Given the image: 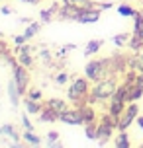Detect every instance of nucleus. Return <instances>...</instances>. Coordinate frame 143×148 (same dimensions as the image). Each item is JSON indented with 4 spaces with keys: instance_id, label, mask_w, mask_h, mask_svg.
Listing matches in <instances>:
<instances>
[{
    "instance_id": "15",
    "label": "nucleus",
    "mask_w": 143,
    "mask_h": 148,
    "mask_svg": "<svg viewBox=\"0 0 143 148\" xmlns=\"http://www.w3.org/2000/svg\"><path fill=\"white\" fill-rule=\"evenodd\" d=\"M129 49H131V51H135V53H141V49H143V39L139 35H135V33H133V35L129 37Z\"/></svg>"
},
{
    "instance_id": "13",
    "label": "nucleus",
    "mask_w": 143,
    "mask_h": 148,
    "mask_svg": "<svg viewBox=\"0 0 143 148\" xmlns=\"http://www.w3.org/2000/svg\"><path fill=\"white\" fill-rule=\"evenodd\" d=\"M78 109H81V113H83L84 125H88V123H94V119H96V113H94V109H92V107H88V105H81Z\"/></svg>"
},
{
    "instance_id": "32",
    "label": "nucleus",
    "mask_w": 143,
    "mask_h": 148,
    "mask_svg": "<svg viewBox=\"0 0 143 148\" xmlns=\"http://www.w3.org/2000/svg\"><path fill=\"white\" fill-rule=\"evenodd\" d=\"M41 59L45 60V62H49V60H51V53L49 51H41Z\"/></svg>"
},
{
    "instance_id": "3",
    "label": "nucleus",
    "mask_w": 143,
    "mask_h": 148,
    "mask_svg": "<svg viewBox=\"0 0 143 148\" xmlns=\"http://www.w3.org/2000/svg\"><path fill=\"white\" fill-rule=\"evenodd\" d=\"M8 64L12 66V76H14L16 84H18V88L22 94H28V84H30V74H28V66H24L18 62V59H10L8 57Z\"/></svg>"
},
{
    "instance_id": "23",
    "label": "nucleus",
    "mask_w": 143,
    "mask_h": 148,
    "mask_svg": "<svg viewBox=\"0 0 143 148\" xmlns=\"http://www.w3.org/2000/svg\"><path fill=\"white\" fill-rule=\"evenodd\" d=\"M39 31V23L37 22H31L30 25H28V27H26V31H24V35L28 37V39H31V37L35 35V33H37Z\"/></svg>"
},
{
    "instance_id": "28",
    "label": "nucleus",
    "mask_w": 143,
    "mask_h": 148,
    "mask_svg": "<svg viewBox=\"0 0 143 148\" xmlns=\"http://www.w3.org/2000/svg\"><path fill=\"white\" fill-rule=\"evenodd\" d=\"M22 125L28 129V131H33V125L30 123V119H28V115H22Z\"/></svg>"
},
{
    "instance_id": "7",
    "label": "nucleus",
    "mask_w": 143,
    "mask_h": 148,
    "mask_svg": "<svg viewBox=\"0 0 143 148\" xmlns=\"http://www.w3.org/2000/svg\"><path fill=\"white\" fill-rule=\"evenodd\" d=\"M100 14H102L100 8H94V10H83L76 22L78 23H94V22L100 20Z\"/></svg>"
},
{
    "instance_id": "11",
    "label": "nucleus",
    "mask_w": 143,
    "mask_h": 148,
    "mask_svg": "<svg viewBox=\"0 0 143 148\" xmlns=\"http://www.w3.org/2000/svg\"><path fill=\"white\" fill-rule=\"evenodd\" d=\"M143 96V86L141 84H131L129 86V94H128V103L129 101H137Z\"/></svg>"
},
{
    "instance_id": "26",
    "label": "nucleus",
    "mask_w": 143,
    "mask_h": 148,
    "mask_svg": "<svg viewBox=\"0 0 143 148\" xmlns=\"http://www.w3.org/2000/svg\"><path fill=\"white\" fill-rule=\"evenodd\" d=\"M69 80V74L67 72H59V74H55V84H65V82Z\"/></svg>"
},
{
    "instance_id": "35",
    "label": "nucleus",
    "mask_w": 143,
    "mask_h": 148,
    "mask_svg": "<svg viewBox=\"0 0 143 148\" xmlns=\"http://www.w3.org/2000/svg\"><path fill=\"white\" fill-rule=\"evenodd\" d=\"M22 2H26V4H39V0H22Z\"/></svg>"
},
{
    "instance_id": "16",
    "label": "nucleus",
    "mask_w": 143,
    "mask_h": 148,
    "mask_svg": "<svg viewBox=\"0 0 143 148\" xmlns=\"http://www.w3.org/2000/svg\"><path fill=\"white\" fill-rule=\"evenodd\" d=\"M24 140L31 144V146H41V138H39L37 134H33V131H28L26 129V133H24Z\"/></svg>"
},
{
    "instance_id": "30",
    "label": "nucleus",
    "mask_w": 143,
    "mask_h": 148,
    "mask_svg": "<svg viewBox=\"0 0 143 148\" xmlns=\"http://www.w3.org/2000/svg\"><path fill=\"white\" fill-rule=\"evenodd\" d=\"M26 41H28V37H26V35H16L14 37V43L16 45H24Z\"/></svg>"
},
{
    "instance_id": "17",
    "label": "nucleus",
    "mask_w": 143,
    "mask_h": 148,
    "mask_svg": "<svg viewBox=\"0 0 143 148\" xmlns=\"http://www.w3.org/2000/svg\"><path fill=\"white\" fill-rule=\"evenodd\" d=\"M26 109H28V113L33 115V113H41V111H43V105H39L35 99H30V97H28V99H26Z\"/></svg>"
},
{
    "instance_id": "14",
    "label": "nucleus",
    "mask_w": 143,
    "mask_h": 148,
    "mask_svg": "<svg viewBox=\"0 0 143 148\" xmlns=\"http://www.w3.org/2000/svg\"><path fill=\"white\" fill-rule=\"evenodd\" d=\"M47 105H49L53 111H57L59 115H61L65 109H67V103H65L63 99H59V97H51V99H47Z\"/></svg>"
},
{
    "instance_id": "33",
    "label": "nucleus",
    "mask_w": 143,
    "mask_h": 148,
    "mask_svg": "<svg viewBox=\"0 0 143 148\" xmlns=\"http://www.w3.org/2000/svg\"><path fill=\"white\" fill-rule=\"evenodd\" d=\"M0 14H2V16H10V14H12V10H10L8 6H4L2 10H0Z\"/></svg>"
},
{
    "instance_id": "4",
    "label": "nucleus",
    "mask_w": 143,
    "mask_h": 148,
    "mask_svg": "<svg viewBox=\"0 0 143 148\" xmlns=\"http://www.w3.org/2000/svg\"><path fill=\"white\" fill-rule=\"evenodd\" d=\"M88 96H90L88 78H76V80L71 84V88H69V97H71L73 101H78V103L83 105V101L88 99Z\"/></svg>"
},
{
    "instance_id": "9",
    "label": "nucleus",
    "mask_w": 143,
    "mask_h": 148,
    "mask_svg": "<svg viewBox=\"0 0 143 148\" xmlns=\"http://www.w3.org/2000/svg\"><path fill=\"white\" fill-rule=\"evenodd\" d=\"M61 2L67 4V6H75L78 10H94V8H98L94 0H61Z\"/></svg>"
},
{
    "instance_id": "19",
    "label": "nucleus",
    "mask_w": 143,
    "mask_h": 148,
    "mask_svg": "<svg viewBox=\"0 0 143 148\" xmlns=\"http://www.w3.org/2000/svg\"><path fill=\"white\" fill-rule=\"evenodd\" d=\"M118 148H128L129 146V136L126 131H120V134L116 136V142H114Z\"/></svg>"
},
{
    "instance_id": "29",
    "label": "nucleus",
    "mask_w": 143,
    "mask_h": 148,
    "mask_svg": "<svg viewBox=\"0 0 143 148\" xmlns=\"http://www.w3.org/2000/svg\"><path fill=\"white\" fill-rule=\"evenodd\" d=\"M57 138H59V133H57V131H49V133H47V140L49 142L57 140Z\"/></svg>"
},
{
    "instance_id": "5",
    "label": "nucleus",
    "mask_w": 143,
    "mask_h": 148,
    "mask_svg": "<svg viewBox=\"0 0 143 148\" xmlns=\"http://www.w3.org/2000/svg\"><path fill=\"white\" fill-rule=\"evenodd\" d=\"M137 115H139V107H137V103L135 101H129V103L126 105L124 113L120 115V119H118V131H128V127L131 125V123H135Z\"/></svg>"
},
{
    "instance_id": "10",
    "label": "nucleus",
    "mask_w": 143,
    "mask_h": 148,
    "mask_svg": "<svg viewBox=\"0 0 143 148\" xmlns=\"http://www.w3.org/2000/svg\"><path fill=\"white\" fill-rule=\"evenodd\" d=\"M39 117H41L43 123H51V121H57V119H59V113H57V111H53L49 105H45L43 111L39 113Z\"/></svg>"
},
{
    "instance_id": "20",
    "label": "nucleus",
    "mask_w": 143,
    "mask_h": 148,
    "mask_svg": "<svg viewBox=\"0 0 143 148\" xmlns=\"http://www.w3.org/2000/svg\"><path fill=\"white\" fill-rule=\"evenodd\" d=\"M118 12H120V16H124V18H133V14H135L137 10L133 6H129V4H120V6H118Z\"/></svg>"
},
{
    "instance_id": "31",
    "label": "nucleus",
    "mask_w": 143,
    "mask_h": 148,
    "mask_svg": "<svg viewBox=\"0 0 143 148\" xmlns=\"http://www.w3.org/2000/svg\"><path fill=\"white\" fill-rule=\"evenodd\" d=\"M96 6L100 10H106V8H112V2H96Z\"/></svg>"
},
{
    "instance_id": "6",
    "label": "nucleus",
    "mask_w": 143,
    "mask_h": 148,
    "mask_svg": "<svg viewBox=\"0 0 143 148\" xmlns=\"http://www.w3.org/2000/svg\"><path fill=\"white\" fill-rule=\"evenodd\" d=\"M59 121L65 125H84V119L81 109H65L59 115Z\"/></svg>"
},
{
    "instance_id": "8",
    "label": "nucleus",
    "mask_w": 143,
    "mask_h": 148,
    "mask_svg": "<svg viewBox=\"0 0 143 148\" xmlns=\"http://www.w3.org/2000/svg\"><path fill=\"white\" fill-rule=\"evenodd\" d=\"M8 97H10V101H12V105H14V109H18V107H20L22 92H20V88H18V84H16L14 78L8 82Z\"/></svg>"
},
{
    "instance_id": "27",
    "label": "nucleus",
    "mask_w": 143,
    "mask_h": 148,
    "mask_svg": "<svg viewBox=\"0 0 143 148\" xmlns=\"http://www.w3.org/2000/svg\"><path fill=\"white\" fill-rule=\"evenodd\" d=\"M28 97L39 101V99H41V92H39V90H30V92H28Z\"/></svg>"
},
{
    "instance_id": "1",
    "label": "nucleus",
    "mask_w": 143,
    "mask_h": 148,
    "mask_svg": "<svg viewBox=\"0 0 143 148\" xmlns=\"http://www.w3.org/2000/svg\"><path fill=\"white\" fill-rule=\"evenodd\" d=\"M112 60L110 59H98V60H90L86 66H84V76L88 80H104L108 76H112Z\"/></svg>"
},
{
    "instance_id": "37",
    "label": "nucleus",
    "mask_w": 143,
    "mask_h": 148,
    "mask_svg": "<svg viewBox=\"0 0 143 148\" xmlns=\"http://www.w3.org/2000/svg\"><path fill=\"white\" fill-rule=\"evenodd\" d=\"M141 148H143V142H141Z\"/></svg>"
},
{
    "instance_id": "18",
    "label": "nucleus",
    "mask_w": 143,
    "mask_h": 148,
    "mask_svg": "<svg viewBox=\"0 0 143 148\" xmlns=\"http://www.w3.org/2000/svg\"><path fill=\"white\" fill-rule=\"evenodd\" d=\"M102 47V41L100 39H94V41H90V43L86 45V49H84V57H90V55H94V53H98V49Z\"/></svg>"
},
{
    "instance_id": "34",
    "label": "nucleus",
    "mask_w": 143,
    "mask_h": 148,
    "mask_svg": "<svg viewBox=\"0 0 143 148\" xmlns=\"http://www.w3.org/2000/svg\"><path fill=\"white\" fill-rule=\"evenodd\" d=\"M135 123H137V125H139V129H141V131H143V115H137Z\"/></svg>"
},
{
    "instance_id": "2",
    "label": "nucleus",
    "mask_w": 143,
    "mask_h": 148,
    "mask_svg": "<svg viewBox=\"0 0 143 148\" xmlns=\"http://www.w3.org/2000/svg\"><path fill=\"white\" fill-rule=\"evenodd\" d=\"M116 90H118V82H116L114 76L98 80L94 90H92V94L88 96V101H106V99H110L116 94Z\"/></svg>"
},
{
    "instance_id": "24",
    "label": "nucleus",
    "mask_w": 143,
    "mask_h": 148,
    "mask_svg": "<svg viewBox=\"0 0 143 148\" xmlns=\"http://www.w3.org/2000/svg\"><path fill=\"white\" fill-rule=\"evenodd\" d=\"M131 66L135 68L137 72H143V53H139L135 59L131 60Z\"/></svg>"
},
{
    "instance_id": "36",
    "label": "nucleus",
    "mask_w": 143,
    "mask_h": 148,
    "mask_svg": "<svg viewBox=\"0 0 143 148\" xmlns=\"http://www.w3.org/2000/svg\"><path fill=\"white\" fill-rule=\"evenodd\" d=\"M0 134H4V129H2V127H0Z\"/></svg>"
},
{
    "instance_id": "25",
    "label": "nucleus",
    "mask_w": 143,
    "mask_h": 148,
    "mask_svg": "<svg viewBox=\"0 0 143 148\" xmlns=\"http://www.w3.org/2000/svg\"><path fill=\"white\" fill-rule=\"evenodd\" d=\"M2 129H4V134H8L10 138H14V140H18V138H20V136H18V133H16V129L10 125V123H8V125H4Z\"/></svg>"
},
{
    "instance_id": "22",
    "label": "nucleus",
    "mask_w": 143,
    "mask_h": 148,
    "mask_svg": "<svg viewBox=\"0 0 143 148\" xmlns=\"http://www.w3.org/2000/svg\"><path fill=\"white\" fill-rule=\"evenodd\" d=\"M59 8H57V4H53L51 8H47V10H41V22H51L53 18V12H57Z\"/></svg>"
},
{
    "instance_id": "21",
    "label": "nucleus",
    "mask_w": 143,
    "mask_h": 148,
    "mask_svg": "<svg viewBox=\"0 0 143 148\" xmlns=\"http://www.w3.org/2000/svg\"><path fill=\"white\" fill-rule=\"evenodd\" d=\"M129 37L128 33H118V35H114V45L116 47H124V45H128L129 43Z\"/></svg>"
},
{
    "instance_id": "12",
    "label": "nucleus",
    "mask_w": 143,
    "mask_h": 148,
    "mask_svg": "<svg viewBox=\"0 0 143 148\" xmlns=\"http://www.w3.org/2000/svg\"><path fill=\"white\" fill-rule=\"evenodd\" d=\"M133 33L143 39V12H135L133 14Z\"/></svg>"
}]
</instances>
